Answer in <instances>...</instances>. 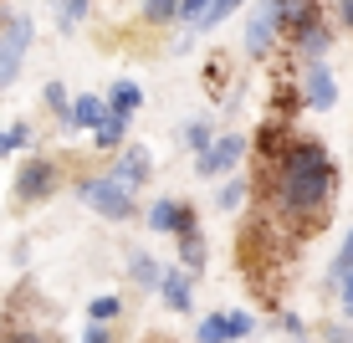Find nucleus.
Segmentation results:
<instances>
[{"label":"nucleus","instance_id":"3","mask_svg":"<svg viewBox=\"0 0 353 343\" xmlns=\"http://www.w3.org/2000/svg\"><path fill=\"white\" fill-rule=\"evenodd\" d=\"M57 185H62V164H57V159H26V164L16 169V205H46L57 195Z\"/></svg>","mask_w":353,"mask_h":343},{"label":"nucleus","instance_id":"14","mask_svg":"<svg viewBox=\"0 0 353 343\" xmlns=\"http://www.w3.org/2000/svg\"><path fill=\"white\" fill-rule=\"evenodd\" d=\"M179 266L185 272H205V256H210V246H205V236H200V226H190V231H179Z\"/></svg>","mask_w":353,"mask_h":343},{"label":"nucleus","instance_id":"20","mask_svg":"<svg viewBox=\"0 0 353 343\" xmlns=\"http://www.w3.org/2000/svg\"><path fill=\"white\" fill-rule=\"evenodd\" d=\"M215 139H221V133H215L210 124H205V118H190V124L179 128V144H185L190 154H205V149H210Z\"/></svg>","mask_w":353,"mask_h":343},{"label":"nucleus","instance_id":"27","mask_svg":"<svg viewBox=\"0 0 353 343\" xmlns=\"http://www.w3.org/2000/svg\"><path fill=\"white\" fill-rule=\"evenodd\" d=\"M0 343H52V338L36 333V328H26V323H6V328H0Z\"/></svg>","mask_w":353,"mask_h":343},{"label":"nucleus","instance_id":"9","mask_svg":"<svg viewBox=\"0 0 353 343\" xmlns=\"http://www.w3.org/2000/svg\"><path fill=\"white\" fill-rule=\"evenodd\" d=\"M302 103L318 108V113H327L338 103V77L327 62H307V72H302Z\"/></svg>","mask_w":353,"mask_h":343},{"label":"nucleus","instance_id":"2","mask_svg":"<svg viewBox=\"0 0 353 343\" xmlns=\"http://www.w3.org/2000/svg\"><path fill=\"white\" fill-rule=\"evenodd\" d=\"M77 195H82V205H92L103 220H133V215H139L133 190L118 185L113 175H88V179H77Z\"/></svg>","mask_w":353,"mask_h":343},{"label":"nucleus","instance_id":"24","mask_svg":"<svg viewBox=\"0 0 353 343\" xmlns=\"http://www.w3.org/2000/svg\"><path fill=\"white\" fill-rule=\"evenodd\" d=\"M348 277H353V226H348V241L333 256V266H327V287H343Z\"/></svg>","mask_w":353,"mask_h":343},{"label":"nucleus","instance_id":"6","mask_svg":"<svg viewBox=\"0 0 353 343\" xmlns=\"http://www.w3.org/2000/svg\"><path fill=\"white\" fill-rule=\"evenodd\" d=\"M241 159H246V139H241V133H221L205 154H194V175L200 179H225Z\"/></svg>","mask_w":353,"mask_h":343},{"label":"nucleus","instance_id":"10","mask_svg":"<svg viewBox=\"0 0 353 343\" xmlns=\"http://www.w3.org/2000/svg\"><path fill=\"white\" fill-rule=\"evenodd\" d=\"M149 175H154L149 149H143V144H123V149H118V164H113V179H118V185H128V190H139Z\"/></svg>","mask_w":353,"mask_h":343},{"label":"nucleus","instance_id":"11","mask_svg":"<svg viewBox=\"0 0 353 343\" xmlns=\"http://www.w3.org/2000/svg\"><path fill=\"white\" fill-rule=\"evenodd\" d=\"M159 297H164L169 313H190L194 308V272H185V266H164Z\"/></svg>","mask_w":353,"mask_h":343},{"label":"nucleus","instance_id":"29","mask_svg":"<svg viewBox=\"0 0 353 343\" xmlns=\"http://www.w3.org/2000/svg\"><path fill=\"white\" fill-rule=\"evenodd\" d=\"M205 10H210V0H179V21H190V31L205 21Z\"/></svg>","mask_w":353,"mask_h":343},{"label":"nucleus","instance_id":"23","mask_svg":"<svg viewBox=\"0 0 353 343\" xmlns=\"http://www.w3.org/2000/svg\"><path fill=\"white\" fill-rule=\"evenodd\" d=\"M41 97H46V108H52V113L62 118V128H72V103H77V97H72V92L62 88V82H46Z\"/></svg>","mask_w":353,"mask_h":343},{"label":"nucleus","instance_id":"13","mask_svg":"<svg viewBox=\"0 0 353 343\" xmlns=\"http://www.w3.org/2000/svg\"><path fill=\"white\" fill-rule=\"evenodd\" d=\"M108 113H113V108H108V97H97V92H82L77 97V103H72V128H97V124H103V118Z\"/></svg>","mask_w":353,"mask_h":343},{"label":"nucleus","instance_id":"31","mask_svg":"<svg viewBox=\"0 0 353 343\" xmlns=\"http://www.w3.org/2000/svg\"><path fill=\"white\" fill-rule=\"evenodd\" d=\"M82 343H113V323H88Z\"/></svg>","mask_w":353,"mask_h":343},{"label":"nucleus","instance_id":"32","mask_svg":"<svg viewBox=\"0 0 353 343\" xmlns=\"http://www.w3.org/2000/svg\"><path fill=\"white\" fill-rule=\"evenodd\" d=\"M276 328H282V333H287V338H297V333H307V323H302V317H297V313H282V317H276Z\"/></svg>","mask_w":353,"mask_h":343},{"label":"nucleus","instance_id":"21","mask_svg":"<svg viewBox=\"0 0 353 343\" xmlns=\"http://www.w3.org/2000/svg\"><path fill=\"white\" fill-rule=\"evenodd\" d=\"M88 317L92 323H118V317H123V297H118V292H97L88 302Z\"/></svg>","mask_w":353,"mask_h":343},{"label":"nucleus","instance_id":"15","mask_svg":"<svg viewBox=\"0 0 353 343\" xmlns=\"http://www.w3.org/2000/svg\"><path fill=\"white\" fill-rule=\"evenodd\" d=\"M92 144H97V149H103V154H118V149H123V144H128V118L108 113L103 124L92 128Z\"/></svg>","mask_w":353,"mask_h":343},{"label":"nucleus","instance_id":"33","mask_svg":"<svg viewBox=\"0 0 353 343\" xmlns=\"http://www.w3.org/2000/svg\"><path fill=\"white\" fill-rule=\"evenodd\" d=\"M338 313H343L348 323H353V277L343 282V287H338Z\"/></svg>","mask_w":353,"mask_h":343},{"label":"nucleus","instance_id":"7","mask_svg":"<svg viewBox=\"0 0 353 343\" xmlns=\"http://www.w3.org/2000/svg\"><path fill=\"white\" fill-rule=\"evenodd\" d=\"M143 226H149V231H159V236H179V231L200 226V210H194L190 200H174V195H164V200H154V205H149Z\"/></svg>","mask_w":353,"mask_h":343},{"label":"nucleus","instance_id":"4","mask_svg":"<svg viewBox=\"0 0 353 343\" xmlns=\"http://www.w3.org/2000/svg\"><path fill=\"white\" fill-rule=\"evenodd\" d=\"M282 31H287V0H261V6L251 10V21H246V52L256 57V62H266Z\"/></svg>","mask_w":353,"mask_h":343},{"label":"nucleus","instance_id":"19","mask_svg":"<svg viewBox=\"0 0 353 343\" xmlns=\"http://www.w3.org/2000/svg\"><path fill=\"white\" fill-rule=\"evenodd\" d=\"M31 139H36V128L26 124V118H16L10 128H0V159H10V154H21V149H31Z\"/></svg>","mask_w":353,"mask_h":343},{"label":"nucleus","instance_id":"5","mask_svg":"<svg viewBox=\"0 0 353 343\" xmlns=\"http://www.w3.org/2000/svg\"><path fill=\"white\" fill-rule=\"evenodd\" d=\"M31 36H36V21L31 16H10L6 21V31H0V92L21 77L26 52H31Z\"/></svg>","mask_w":353,"mask_h":343},{"label":"nucleus","instance_id":"16","mask_svg":"<svg viewBox=\"0 0 353 343\" xmlns=\"http://www.w3.org/2000/svg\"><path fill=\"white\" fill-rule=\"evenodd\" d=\"M108 108H113L118 118H133L143 108V88H139V82H128V77L113 82V88H108Z\"/></svg>","mask_w":353,"mask_h":343},{"label":"nucleus","instance_id":"17","mask_svg":"<svg viewBox=\"0 0 353 343\" xmlns=\"http://www.w3.org/2000/svg\"><path fill=\"white\" fill-rule=\"evenodd\" d=\"M128 277H133V287H143V292H159V282H164V266L154 262V256L133 251V256H128Z\"/></svg>","mask_w":353,"mask_h":343},{"label":"nucleus","instance_id":"28","mask_svg":"<svg viewBox=\"0 0 353 343\" xmlns=\"http://www.w3.org/2000/svg\"><path fill=\"white\" fill-rule=\"evenodd\" d=\"M57 10H62V31H72L82 16H88V0H57Z\"/></svg>","mask_w":353,"mask_h":343},{"label":"nucleus","instance_id":"30","mask_svg":"<svg viewBox=\"0 0 353 343\" xmlns=\"http://www.w3.org/2000/svg\"><path fill=\"white\" fill-rule=\"evenodd\" d=\"M323 343H353V328H348V317H343V323H327V328H323Z\"/></svg>","mask_w":353,"mask_h":343},{"label":"nucleus","instance_id":"26","mask_svg":"<svg viewBox=\"0 0 353 343\" xmlns=\"http://www.w3.org/2000/svg\"><path fill=\"white\" fill-rule=\"evenodd\" d=\"M241 6H246V0H210V10H205V21H200V26H194L190 36H200V31H215V26H221V21L230 16V10H241Z\"/></svg>","mask_w":353,"mask_h":343},{"label":"nucleus","instance_id":"18","mask_svg":"<svg viewBox=\"0 0 353 343\" xmlns=\"http://www.w3.org/2000/svg\"><path fill=\"white\" fill-rule=\"evenodd\" d=\"M327 46H333V31H327V26H312L307 36H297V57H302V67H307V62H323Z\"/></svg>","mask_w":353,"mask_h":343},{"label":"nucleus","instance_id":"1","mask_svg":"<svg viewBox=\"0 0 353 343\" xmlns=\"http://www.w3.org/2000/svg\"><path fill=\"white\" fill-rule=\"evenodd\" d=\"M261 154L272 159V175L266 190H272V205L282 210L297 231H323L327 205L338 195V164L327 159V149L318 139H287L276 144V128H261Z\"/></svg>","mask_w":353,"mask_h":343},{"label":"nucleus","instance_id":"25","mask_svg":"<svg viewBox=\"0 0 353 343\" xmlns=\"http://www.w3.org/2000/svg\"><path fill=\"white\" fill-rule=\"evenodd\" d=\"M143 26H169V21H179V0H143Z\"/></svg>","mask_w":353,"mask_h":343},{"label":"nucleus","instance_id":"8","mask_svg":"<svg viewBox=\"0 0 353 343\" xmlns=\"http://www.w3.org/2000/svg\"><path fill=\"white\" fill-rule=\"evenodd\" d=\"M256 333V323H251L246 313H210L200 328H194V338L200 343H241Z\"/></svg>","mask_w":353,"mask_h":343},{"label":"nucleus","instance_id":"22","mask_svg":"<svg viewBox=\"0 0 353 343\" xmlns=\"http://www.w3.org/2000/svg\"><path fill=\"white\" fill-rule=\"evenodd\" d=\"M246 195H251V185L246 179H225V185H215V210H241V205H246Z\"/></svg>","mask_w":353,"mask_h":343},{"label":"nucleus","instance_id":"34","mask_svg":"<svg viewBox=\"0 0 353 343\" xmlns=\"http://www.w3.org/2000/svg\"><path fill=\"white\" fill-rule=\"evenodd\" d=\"M338 21H343V26L353 31V0H338Z\"/></svg>","mask_w":353,"mask_h":343},{"label":"nucleus","instance_id":"12","mask_svg":"<svg viewBox=\"0 0 353 343\" xmlns=\"http://www.w3.org/2000/svg\"><path fill=\"white\" fill-rule=\"evenodd\" d=\"M312 26H323V6L318 0H287V36H307Z\"/></svg>","mask_w":353,"mask_h":343},{"label":"nucleus","instance_id":"35","mask_svg":"<svg viewBox=\"0 0 353 343\" xmlns=\"http://www.w3.org/2000/svg\"><path fill=\"white\" fill-rule=\"evenodd\" d=\"M287 343H318V338H307V333H297V338H287Z\"/></svg>","mask_w":353,"mask_h":343}]
</instances>
